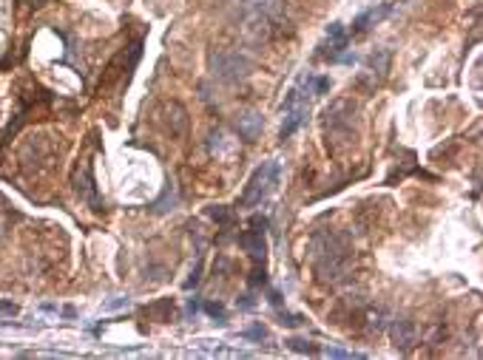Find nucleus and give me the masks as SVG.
<instances>
[{
    "mask_svg": "<svg viewBox=\"0 0 483 360\" xmlns=\"http://www.w3.org/2000/svg\"><path fill=\"white\" fill-rule=\"evenodd\" d=\"M205 309H208L211 315H219V318H225V309H222L219 304H208V307H205Z\"/></svg>",
    "mask_w": 483,
    "mask_h": 360,
    "instance_id": "6ab92c4d",
    "label": "nucleus"
},
{
    "mask_svg": "<svg viewBox=\"0 0 483 360\" xmlns=\"http://www.w3.org/2000/svg\"><path fill=\"white\" fill-rule=\"evenodd\" d=\"M262 128H264V122H262V116H259L256 111H245V114H239V119H236V131H239V136L247 139V142H253V139L262 133Z\"/></svg>",
    "mask_w": 483,
    "mask_h": 360,
    "instance_id": "9b49d317",
    "label": "nucleus"
},
{
    "mask_svg": "<svg viewBox=\"0 0 483 360\" xmlns=\"http://www.w3.org/2000/svg\"><path fill=\"white\" fill-rule=\"evenodd\" d=\"M356 116H359V108H356L353 100H335V102H330V105L324 108L321 128H324L327 148L344 151V148L353 145V142L359 139Z\"/></svg>",
    "mask_w": 483,
    "mask_h": 360,
    "instance_id": "f03ea898",
    "label": "nucleus"
},
{
    "mask_svg": "<svg viewBox=\"0 0 483 360\" xmlns=\"http://www.w3.org/2000/svg\"><path fill=\"white\" fill-rule=\"evenodd\" d=\"M0 236H4V225H0Z\"/></svg>",
    "mask_w": 483,
    "mask_h": 360,
    "instance_id": "aec40b11",
    "label": "nucleus"
},
{
    "mask_svg": "<svg viewBox=\"0 0 483 360\" xmlns=\"http://www.w3.org/2000/svg\"><path fill=\"white\" fill-rule=\"evenodd\" d=\"M307 111H310V94H302V88H293L282 105V139L293 136L299 131V125L307 119Z\"/></svg>",
    "mask_w": 483,
    "mask_h": 360,
    "instance_id": "39448f33",
    "label": "nucleus"
},
{
    "mask_svg": "<svg viewBox=\"0 0 483 360\" xmlns=\"http://www.w3.org/2000/svg\"><path fill=\"white\" fill-rule=\"evenodd\" d=\"M245 6L262 20L279 23L285 18V12H288V0H245Z\"/></svg>",
    "mask_w": 483,
    "mask_h": 360,
    "instance_id": "1a4fd4ad",
    "label": "nucleus"
},
{
    "mask_svg": "<svg viewBox=\"0 0 483 360\" xmlns=\"http://www.w3.org/2000/svg\"><path fill=\"white\" fill-rule=\"evenodd\" d=\"M211 71H214V77H219L222 83H239L242 77H247L250 60L242 57L239 51H217L211 57Z\"/></svg>",
    "mask_w": 483,
    "mask_h": 360,
    "instance_id": "20e7f679",
    "label": "nucleus"
},
{
    "mask_svg": "<svg viewBox=\"0 0 483 360\" xmlns=\"http://www.w3.org/2000/svg\"><path fill=\"white\" fill-rule=\"evenodd\" d=\"M330 357H359L356 352H344V349H327Z\"/></svg>",
    "mask_w": 483,
    "mask_h": 360,
    "instance_id": "a211bd4d",
    "label": "nucleus"
},
{
    "mask_svg": "<svg viewBox=\"0 0 483 360\" xmlns=\"http://www.w3.org/2000/svg\"><path fill=\"white\" fill-rule=\"evenodd\" d=\"M389 338H392L395 349L409 352L412 346H416V340H418V329H416V324H412L409 318H395L389 324Z\"/></svg>",
    "mask_w": 483,
    "mask_h": 360,
    "instance_id": "6e6552de",
    "label": "nucleus"
},
{
    "mask_svg": "<svg viewBox=\"0 0 483 360\" xmlns=\"http://www.w3.org/2000/svg\"><path fill=\"white\" fill-rule=\"evenodd\" d=\"M80 173H83V185L77 182V193H80V199H89L91 204H97V193H94V179H91V165L86 162V165L80 168Z\"/></svg>",
    "mask_w": 483,
    "mask_h": 360,
    "instance_id": "4468645a",
    "label": "nucleus"
},
{
    "mask_svg": "<svg viewBox=\"0 0 483 360\" xmlns=\"http://www.w3.org/2000/svg\"><path fill=\"white\" fill-rule=\"evenodd\" d=\"M276 185H279V165H276V162H264L262 168L253 171V176H250V182H247V187H245L239 204H242V207H256V204H262V201L276 190Z\"/></svg>",
    "mask_w": 483,
    "mask_h": 360,
    "instance_id": "7ed1b4c3",
    "label": "nucleus"
},
{
    "mask_svg": "<svg viewBox=\"0 0 483 360\" xmlns=\"http://www.w3.org/2000/svg\"><path fill=\"white\" fill-rule=\"evenodd\" d=\"M310 258L324 281H338L350 264V241L335 230H321L310 239Z\"/></svg>",
    "mask_w": 483,
    "mask_h": 360,
    "instance_id": "f257e3e1",
    "label": "nucleus"
},
{
    "mask_svg": "<svg viewBox=\"0 0 483 360\" xmlns=\"http://www.w3.org/2000/svg\"><path fill=\"white\" fill-rule=\"evenodd\" d=\"M288 346H290L293 352H310V354H316V352H318L310 340H296V338H293V340H288Z\"/></svg>",
    "mask_w": 483,
    "mask_h": 360,
    "instance_id": "f3484780",
    "label": "nucleus"
},
{
    "mask_svg": "<svg viewBox=\"0 0 483 360\" xmlns=\"http://www.w3.org/2000/svg\"><path fill=\"white\" fill-rule=\"evenodd\" d=\"M6 111H9V94H6V83L0 80V128L6 122Z\"/></svg>",
    "mask_w": 483,
    "mask_h": 360,
    "instance_id": "dca6fc26",
    "label": "nucleus"
},
{
    "mask_svg": "<svg viewBox=\"0 0 483 360\" xmlns=\"http://www.w3.org/2000/svg\"><path fill=\"white\" fill-rule=\"evenodd\" d=\"M387 65H389V51H375L370 60H367V68H364V74H361V83L364 80H381L384 74H387Z\"/></svg>",
    "mask_w": 483,
    "mask_h": 360,
    "instance_id": "f8f14e48",
    "label": "nucleus"
},
{
    "mask_svg": "<svg viewBox=\"0 0 483 360\" xmlns=\"http://www.w3.org/2000/svg\"><path fill=\"white\" fill-rule=\"evenodd\" d=\"M259 219H253V230H245L239 236V244L250 253L253 261H264V253H267V244H264V230H259Z\"/></svg>",
    "mask_w": 483,
    "mask_h": 360,
    "instance_id": "9d476101",
    "label": "nucleus"
},
{
    "mask_svg": "<svg viewBox=\"0 0 483 360\" xmlns=\"http://www.w3.org/2000/svg\"><path fill=\"white\" fill-rule=\"evenodd\" d=\"M347 40H350V32L344 29L341 23H333V26L327 29L324 43L318 46V48H321V51H318V57H321V60H338V57H341V51L347 48Z\"/></svg>",
    "mask_w": 483,
    "mask_h": 360,
    "instance_id": "0eeeda50",
    "label": "nucleus"
},
{
    "mask_svg": "<svg viewBox=\"0 0 483 360\" xmlns=\"http://www.w3.org/2000/svg\"><path fill=\"white\" fill-rule=\"evenodd\" d=\"M208 215H211L214 222H219V225H233V213H228V210H222V207H211Z\"/></svg>",
    "mask_w": 483,
    "mask_h": 360,
    "instance_id": "2eb2a0df",
    "label": "nucleus"
},
{
    "mask_svg": "<svg viewBox=\"0 0 483 360\" xmlns=\"http://www.w3.org/2000/svg\"><path fill=\"white\" fill-rule=\"evenodd\" d=\"M136 60H140V43H134V46H128L125 51H120V54L114 57V62L108 65L103 83H100V94L108 91V88H114V86H120L122 80H128V74H131V68L136 65Z\"/></svg>",
    "mask_w": 483,
    "mask_h": 360,
    "instance_id": "423d86ee",
    "label": "nucleus"
},
{
    "mask_svg": "<svg viewBox=\"0 0 483 360\" xmlns=\"http://www.w3.org/2000/svg\"><path fill=\"white\" fill-rule=\"evenodd\" d=\"M387 12H389V6H387V4H384V6H378V9H370V12H364V15H361V18L353 23V34H361V32H367V29H370L373 23H378V20H381Z\"/></svg>",
    "mask_w": 483,
    "mask_h": 360,
    "instance_id": "ddd939ff",
    "label": "nucleus"
}]
</instances>
